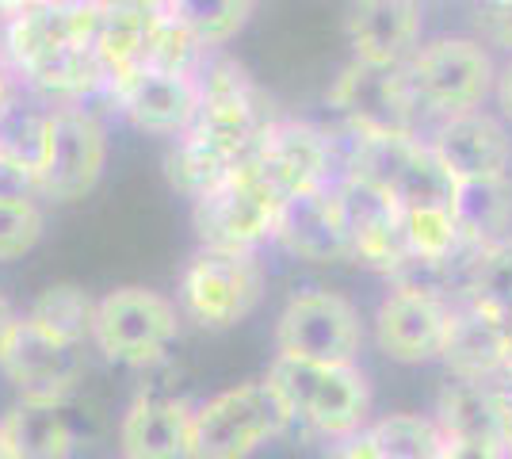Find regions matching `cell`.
<instances>
[{
    "instance_id": "cell-1",
    "label": "cell",
    "mask_w": 512,
    "mask_h": 459,
    "mask_svg": "<svg viewBox=\"0 0 512 459\" xmlns=\"http://www.w3.org/2000/svg\"><path fill=\"white\" fill-rule=\"evenodd\" d=\"M195 81H199V115H195L192 131L207 138L230 161L249 157L260 134L276 123V115L268 111L272 108L268 96L226 54H211Z\"/></svg>"
},
{
    "instance_id": "cell-7",
    "label": "cell",
    "mask_w": 512,
    "mask_h": 459,
    "mask_svg": "<svg viewBox=\"0 0 512 459\" xmlns=\"http://www.w3.org/2000/svg\"><path fill=\"white\" fill-rule=\"evenodd\" d=\"M363 345L360 310L341 291H302L283 306L276 322V352L321 368L356 364Z\"/></svg>"
},
{
    "instance_id": "cell-17",
    "label": "cell",
    "mask_w": 512,
    "mask_h": 459,
    "mask_svg": "<svg viewBox=\"0 0 512 459\" xmlns=\"http://www.w3.org/2000/svg\"><path fill=\"white\" fill-rule=\"evenodd\" d=\"M291 257L310 264H344L356 261L352 238L344 226L341 203L333 188H314L299 192L279 203L276 215V238Z\"/></svg>"
},
{
    "instance_id": "cell-28",
    "label": "cell",
    "mask_w": 512,
    "mask_h": 459,
    "mask_svg": "<svg viewBox=\"0 0 512 459\" xmlns=\"http://www.w3.org/2000/svg\"><path fill=\"white\" fill-rule=\"evenodd\" d=\"M207 58H211V50L199 43L172 12L153 20L142 66L161 69V73H180V77H199V69L207 66Z\"/></svg>"
},
{
    "instance_id": "cell-15",
    "label": "cell",
    "mask_w": 512,
    "mask_h": 459,
    "mask_svg": "<svg viewBox=\"0 0 512 459\" xmlns=\"http://www.w3.org/2000/svg\"><path fill=\"white\" fill-rule=\"evenodd\" d=\"M96 35V4L92 0H50L4 20V58L20 77L54 58L62 46L88 43Z\"/></svg>"
},
{
    "instance_id": "cell-34",
    "label": "cell",
    "mask_w": 512,
    "mask_h": 459,
    "mask_svg": "<svg viewBox=\"0 0 512 459\" xmlns=\"http://www.w3.org/2000/svg\"><path fill=\"white\" fill-rule=\"evenodd\" d=\"M46 230L43 207L35 196H0V264L27 257Z\"/></svg>"
},
{
    "instance_id": "cell-23",
    "label": "cell",
    "mask_w": 512,
    "mask_h": 459,
    "mask_svg": "<svg viewBox=\"0 0 512 459\" xmlns=\"http://www.w3.org/2000/svg\"><path fill=\"white\" fill-rule=\"evenodd\" d=\"M451 215L459 222L463 238L474 245H497L512 234V176H482L459 180Z\"/></svg>"
},
{
    "instance_id": "cell-12",
    "label": "cell",
    "mask_w": 512,
    "mask_h": 459,
    "mask_svg": "<svg viewBox=\"0 0 512 459\" xmlns=\"http://www.w3.org/2000/svg\"><path fill=\"white\" fill-rule=\"evenodd\" d=\"M107 96L138 131L161 138L188 134L199 115V81L150 66H134L123 77H115Z\"/></svg>"
},
{
    "instance_id": "cell-16",
    "label": "cell",
    "mask_w": 512,
    "mask_h": 459,
    "mask_svg": "<svg viewBox=\"0 0 512 459\" xmlns=\"http://www.w3.org/2000/svg\"><path fill=\"white\" fill-rule=\"evenodd\" d=\"M432 153L451 169L455 180H482V176H509L512 138L505 123L482 108L455 111L436 119L428 134Z\"/></svg>"
},
{
    "instance_id": "cell-24",
    "label": "cell",
    "mask_w": 512,
    "mask_h": 459,
    "mask_svg": "<svg viewBox=\"0 0 512 459\" xmlns=\"http://www.w3.org/2000/svg\"><path fill=\"white\" fill-rule=\"evenodd\" d=\"M0 425L16 448V459H69L77 448V429L65 406L16 402L0 417Z\"/></svg>"
},
{
    "instance_id": "cell-3",
    "label": "cell",
    "mask_w": 512,
    "mask_h": 459,
    "mask_svg": "<svg viewBox=\"0 0 512 459\" xmlns=\"http://www.w3.org/2000/svg\"><path fill=\"white\" fill-rule=\"evenodd\" d=\"M264 299V264L245 249L203 245L180 276V310L203 329L245 322Z\"/></svg>"
},
{
    "instance_id": "cell-2",
    "label": "cell",
    "mask_w": 512,
    "mask_h": 459,
    "mask_svg": "<svg viewBox=\"0 0 512 459\" xmlns=\"http://www.w3.org/2000/svg\"><path fill=\"white\" fill-rule=\"evenodd\" d=\"M279 203L283 199L253 165V157H241L218 188L192 199V222L203 245L256 253L264 241L276 238Z\"/></svg>"
},
{
    "instance_id": "cell-5",
    "label": "cell",
    "mask_w": 512,
    "mask_h": 459,
    "mask_svg": "<svg viewBox=\"0 0 512 459\" xmlns=\"http://www.w3.org/2000/svg\"><path fill=\"white\" fill-rule=\"evenodd\" d=\"M291 425L264 379L241 383L195 406V459H249Z\"/></svg>"
},
{
    "instance_id": "cell-41",
    "label": "cell",
    "mask_w": 512,
    "mask_h": 459,
    "mask_svg": "<svg viewBox=\"0 0 512 459\" xmlns=\"http://www.w3.org/2000/svg\"><path fill=\"white\" fill-rule=\"evenodd\" d=\"M497 387H501V398H505V421H501V444H505V456L512 459V383H501V379H497Z\"/></svg>"
},
{
    "instance_id": "cell-21",
    "label": "cell",
    "mask_w": 512,
    "mask_h": 459,
    "mask_svg": "<svg viewBox=\"0 0 512 459\" xmlns=\"http://www.w3.org/2000/svg\"><path fill=\"white\" fill-rule=\"evenodd\" d=\"M367 414H371V387L367 375L356 364H337L325 368L318 379V391L306 406V417L321 437L344 440L352 433L367 429Z\"/></svg>"
},
{
    "instance_id": "cell-46",
    "label": "cell",
    "mask_w": 512,
    "mask_h": 459,
    "mask_svg": "<svg viewBox=\"0 0 512 459\" xmlns=\"http://www.w3.org/2000/svg\"><path fill=\"white\" fill-rule=\"evenodd\" d=\"M505 326H509V337H512V310L505 314Z\"/></svg>"
},
{
    "instance_id": "cell-18",
    "label": "cell",
    "mask_w": 512,
    "mask_h": 459,
    "mask_svg": "<svg viewBox=\"0 0 512 459\" xmlns=\"http://www.w3.org/2000/svg\"><path fill=\"white\" fill-rule=\"evenodd\" d=\"M123 459H195V406L161 391H138L119 425Z\"/></svg>"
},
{
    "instance_id": "cell-9",
    "label": "cell",
    "mask_w": 512,
    "mask_h": 459,
    "mask_svg": "<svg viewBox=\"0 0 512 459\" xmlns=\"http://www.w3.org/2000/svg\"><path fill=\"white\" fill-rule=\"evenodd\" d=\"M0 372L20 391V402L65 406L69 398H77L81 383H85V345L54 341L27 318H20L0 349Z\"/></svg>"
},
{
    "instance_id": "cell-6",
    "label": "cell",
    "mask_w": 512,
    "mask_h": 459,
    "mask_svg": "<svg viewBox=\"0 0 512 459\" xmlns=\"http://www.w3.org/2000/svg\"><path fill=\"white\" fill-rule=\"evenodd\" d=\"M409 85L425 115H455V111L482 108L497 85L490 50L474 39H436L417 46L406 62Z\"/></svg>"
},
{
    "instance_id": "cell-8",
    "label": "cell",
    "mask_w": 512,
    "mask_h": 459,
    "mask_svg": "<svg viewBox=\"0 0 512 459\" xmlns=\"http://www.w3.org/2000/svg\"><path fill=\"white\" fill-rule=\"evenodd\" d=\"M107 165V134L88 108H50L46 150L39 165V196L54 203L85 199Z\"/></svg>"
},
{
    "instance_id": "cell-39",
    "label": "cell",
    "mask_w": 512,
    "mask_h": 459,
    "mask_svg": "<svg viewBox=\"0 0 512 459\" xmlns=\"http://www.w3.org/2000/svg\"><path fill=\"white\" fill-rule=\"evenodd\" d=\"M337 459H379V452H375V440H371V433H367V429H360V433L344 437V440H341V448H337Z\"/></svg>"
},
{
    "instance_id": "cell-29",
    "label": "cell",
    "mask_w": 512,
    "mask_h": 459,
    "mask_svg": "<svg viewBox=\"0 0 512 459\" xmlns=\"http://www.w3.org/2000/svg\"><path fill=\"white\" fill-rule=\"evenodd\" d=\"M455 188H459V180H455L448 165L432 153L428 138H421V146L413 150V157H409V165L402 169V176H398V184H394L390 196L398 199L402 207H451Z\"/></svg>"
},
{
    "instance_id": "cell-14",
    "label": "cell",
    "mask_w": 512,
    "mask_h": 459,
    "mask_svg": "<svg viewBox=\"0 0 512 459\" xmlns=\"http://www.w3.org/2000/svg\"><path fill=\"white\" fill-rule=\"evenodd\" d=\"M451 306L440 295L417 287H390L375 310V341L379 352L398 364H425L444 352L451 326Z\"/></svg>"
},
{
    "instance_id": "cell-35",
    "label": "cell",
    "mask_w": 512,
    "mask_h": 459,
    "mask_svg": "<svg viewBox=\"0 0 512 459\" xmlns=\"http://www.w3.org/2000/svg\"><path fill=\"white\" fill-rule=\"evenodd\" d=\"M321 372H325L321 364H310V360H299V356L276 352V360H272V368L264 375V383H268L272 394L283 402V410L291 414V421H299V417H306V406H310V398L318 391Z\"/></svg>"
},
{
    "instance_id": "cell-13",
    "label": "cell",
    "mask_w": 512,
    "mask_h": 459,
    "mask_svg": "<svg viewBox=\"0 0 512 459\" xmlns=\"http://www.w3.org/2000/svg\"><path fill=\"white\" fill-rule=\"evenodd\" d=\"M337 203H341L344 226H348V238H352V253L356 261L371 264V268H383L386 276L406 261L409 245H406V211L402 203L367 184L360 176H341L333 184Z\"/></svg>"
},
{
    "instance_id": "cell-22",
    "label": "cell",
    "mask_w": 512,
    "mask_h": 459,
    "mask_svg": "<svg viewBox=\"0 0 512 459\" xmlns=\"http://www.w3.org/2000/svg\"><path fill=\"white\" fill-rule=\"evenodd\" d=\"M432 421L440 425L444 440H497L505 421V398L497 383L482 379H455L436 398Z\"/></svg>"
},
{
    "instance_id": "cell-42",
    "label": "cell",
    "mask_w": 512,
    "mask_h": 459,
    "mask_svg": "<svg viewBox=\"0 0 512 459\" xmlns=\"http://www.w3.org/2000/svg\"><path fill=\"white\" fill-rule=\"evenodd\" d=\"M39 4H50V0H0V20H12L27 8H39Z\"/></svg>"
},
{
    "instance_id": "cell-19",
    "label": "cell",
    "mask_w": 512,
    "mask_h": 459,
    "mask_svg": "<svg viewBox=\"0 0 512 459\" xmlns=\"http://www.w3.org/2000/svg\"><path fill=\"white\" fill-rule=\"evenodd\" d=\"M348 43L363 66H406L421 43V0H356Z\"/></svg>"
},
{
    "instance_id": "cell-44",
    "label": "cell",
    "mask_w": 512,
    "mask_h": 459,
    "mask_svg": "<svg viewBox=\"0 0 512 459\" xmlns=\"http://www.w3.org/2000/svg\"><path fill=\"white\" fill-rule=\"evenodd\" d=\"M12 104V81H8V73H4V66H0V111Z\"/></svg>"
},
{
    "instance_id": "cell-32",
    "label": "cell",
    "mask_w": 512,
    "mask_h": 459,
    "mask_svg": "<svg viewBox=\"0 0 512 459\" xmlns=\"http://www.w3.org/2000/svg\"><path fill=\"white\" fill-rule=\"evenodd\" d=\"M463 299L486 306V310L501 314V318L509 314L512 310V234L478 253V261H474V268H470V276H467Z\"/></svg>"
},
{
    "instance_id": "cell-33",
    "label": "cell",
    "mask_w": 512,
    "mask_h": 459,
    "mask_svg": "<svg viewBox=\"0 0 512 459\" xmlns=\"http://www.w3.org/2000/svg\"><path fill=\"white\" fill-rule=\"evenodd\" d=\"M46 123H50V108L35 111L12 100L0 111V157L20 161V165L39 173L46 150Z\"/></svg>"
},
{
    "instance_id": "cell-25",
    "label": "cell",
    "mask_w": 512,
    "mask_h": 459,
    "mask_svg": "<svg viewBox=\"0 0 512 459\" xmlns=\"http://www.w3.org/2000/svg\"><path fill=\"white\" fill-rule=\"evenodd\" d=\"M96 303L100 299H92L85 287L50 284L46 291L35 295V303L27 306L23 318L54 341L85 345V341H92V326H96Z\"/></svg>"
},
{
    "instance_id": "cell-30",
    "label": "cell",
    "mask_w": 512,
    "mask_h": 459,
    "mask_svg": "<svg viewBox=\"0 0 512 459\" xmlns=\"http://www.w3.org/2000/svg\"><path fill=\"white\" fill-rule=\"evenodd\" d=\"M256 0H172V16L192 31L207 50H218L234 39L253 16Z\"/></svg>"
},
{
    "instance_id": "cell-37",
    "label": "cell",
    "mask_w": 512,
    "mask_h": 459,
    "mask_svg": "<svg viewBox=\"0 0 512 459\" xmlns=\"http://www.w3.org/2000/svg\"><path fill=\"white\" fill-rule=\"evenodd\" d=\"M0 196H39V173L0 157Z\"/></svg>"
},
{
    "instance_id": "cell-45",
    "label": "cell",
    "mask_w": 512,
    "mask_h": 459,
    "mask_svg": "<svg viewBox=\"0 0 512 459\" xmlns=\"http://www.w3.org/2000/svg\"><path fill=\"white\" fill-rule=\"evenodd\" d=\"M0 459H16V448H12V440L4 433V425H0Z\"/></svg>"
},
{
    "instance_id": "cell-4",
    "label": "cell",
    "mask_w": 512,
    "mask_h": 459,
    "mask_svg": "<svg viewBox=\"0 0 512 459\" xmlns=\"http://www.w3.org/2000/svg\"><path fill=\"white\" fill-rule=\"evenodd\" d=\"M176 333H180V314L172 299L153 287H115L96 303L92 345L111 364L150 368L165 360Z\"/></svg>"
},
{
    "instance_id": "cell-26",
    "label": "cell",
    "mask_w": 512,
    "mask_h": 459,
    "mask_svg": "<svg viewBox=\"0 0 512 459\" xmlns=\"http://www.w3.org/2000/svg\"><path fill=\"white\" fill-rule=\"evenodd\" d=\"M237 161H230L222 150H214L207 138H199L195 131L180 134L172 142L169 157H165V173H169V184L188 199L207 196L211 188H218Z\"/></svg>"
},
{
    "instance_id": "cell-27",
    "label": "cell",
    "mask_w": 512,
    "mask_h": 459,
    "mask_svg": "<svg viewBox=\"0 0 512 459\" xmlns=\"http://www.w3.org/2000/svg\"><path fill=\"white\" fill-rule=\"evenodd\" d=\"M379 459H440L444 433L432 417L421 414H386L367 425Z\"/></svg>"
},
{
    "instance_id": "cell-31",
    "label": "cell",
    "mask_w": 512,
    "mask_h": 459,
    "mask_svg": "<svg viewBox=\"0 0 512 459\" xmlns=\"http://www.w3.org/2000/svg\"><path fill=\"white\" fill-rule=\"evenodd\" d=\"M406 211V245L413 257L425 261H455L463 253V230L451 207H402Z\"/></svg>"
},
{
    "instance_id": "cell-11",
    "label": "cell",
    "mask_w": 512,
    "mask_h": 459,
    "mask_svg": "<svg viewBox=\"0 0 512 459\" xmlns=\"http://www.w3.org/2000/svg\"><path fill=\"white\" fill-rule=\"evenodd\" d=\"M329 104L341 111L348 127H360V131L417 134V123L425 119V111L417 104V92L409 85L406 66L375 69L352 62L337 77V85L329 92Z\"/></svg>"
},
{
    "instance_id": "cell-36",
    "label": "cell",
    "mask_w": 512,
    "mask_h": 459,
    "mask_svg": "<svg viewBox=\"0 0 512 459\" xmlns=\"http://www.w3.org/2000/svg\"><path fill=\"white\" fill-rule=\"evenodd\" d=\"M478 31L486 43L512 54V0H478Z\"/></svg>"
},
{
    "instance_id": "cell-10",
    "label": "cell",
    "mask_w": 512,
    "mask_h": 459,
    "mask_svg": "<svg viewBox=\"0 0 512 459\" xmlns=\"http://www.w3.org/2000/svg\"><path fill=\"white\" fill-rule=\"evenodd\" d=\"M249 157L264 173V180L279 192V199L314 192V188H333L341 180V165H337L329 131H321L314 123H299V119H276L260 134Z\"/></svg>"
},
{
    "instance_id": "cell-40",
    "label": "cell",
    "mask_w": 512,
    "mask_h": 459,
    "mask_svg": "<svg viewBox=\"0 0 512 459\" xmlns=\"http://www.w3.org/2000/svg\"><path fill=\"white\" fill-rule=\"evenodd\" d=\"M493 96H497V108L501 115L512 123V62L501 73H497V85H493Z\"/></svg>"
},
{
    "instance_id": "cell-43",
    "label": "cell",
    "mask_w": 512,
    "mask_h": 459,
    "mask_svg": "<svg viewBox=\"0 0 512 459\" xmlns=\"http://www.w3.org/2000/svg\"><path fill=\"white\" fill-rule=\"evenodd\" d=\"M20 318H16V310H12V303L0 295V349H4V341H8V333H12V326H16Z\"/></svg>"
},
{
    "instance_id": "cell-38",
    "label": "cell",
    "mask_w": 512,
    "mask_h": 459,
    "mask_svg": "<svg viewBox=\"0 0 512 459\" xmlns=\"http://www.w3.org/2000/svg\"><path fill=\"white\" fill-rule=\"evenodd\" d=\"M440 459H509L497 440H444Z\"/></svg>"
},
{
    "instance_id": "cell-20",
    "label": "cell",
    "mask_w": 512,
    "mask_h": 459,
    "mask_svg": "<svg viewBox=\"0 0 512 459\" xmlns=\"http://www.w3.org/2000/svg\"><path fill=\"white\" fill-rule=\"evenodd\" d=\"M509 326L501 314H493L486 306L459 299L451 306V326L448 341L440 360L448 364L455 379H482V383H497L509 360Z\"/></svg>"
}]
</instances>
